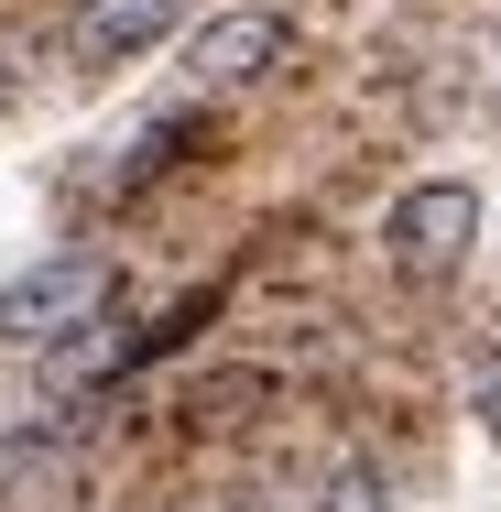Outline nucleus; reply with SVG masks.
<instances>
[{
    "instance_id": "nucleus-1",
    "label": "nucleus",
    "mask_w": 501,
    "mask_h": 512,
    "mask_svg": "<svg viewBox=\"0 0 501 512\" xmlns=\"http://www.w3.org/2000/svg\"><path fill=\"white\" fill-rule=\"evenodd\" d=\"M99 306H109V262L99 251H55V262H33V273L0 284V349H55Z\"/></svg>"
},
{
    "instance_id": "nucleus-2",
    "label": "nucleus",
    "mask_w": 501,
    "mask_h": 512,
    "mask_svg": "<svg viewBox=\"0 0 501 512\" xmlns=\"http://www.w3.org/2000/svg\"><path fill=\"white\" fill-rule=\"evenodd\" d=\"M469 240H480V186H458V175L403 186L393 218H382V251H393L403 284H447V273L469 262Z\"/></svg>"
},
{
    "instance_id": "nucleus-3",
    "label": "nucleus",
    "mask_w": 501,
    "mask_h": 512,
    "mask_svg": "<svg viewBox=\"0 0 501 512\" xmlns=\"http://www.w3.org/2000/svg\"><path fill=\"white\" fill-rule=\"evenodd\" d=\"M284 11H218V22H197L186 33V88L197 99H229V88H262L273 66H284Z\"/></svg>"
},
{
    "instance_id": "nucleus-4",
    "label": "nucleus",
    "mask_w": 501,
    "mask_h": 512,
    "mask_svg": "<svg viewBox=\"0 0 501 512\" xmlns=\"http://www.w3.org/2000/svg\"><path fill=\"white\" fill-rule=\"evenodd\" d=\"M175 22H186V0H88V11L66 22V55H77L88 77H109V66L153 55V44H164Z\"/></svg>"
},
{
    "instance_id": "nucleus-5",
    "label": "nucleus",
    "mask_w": 501,
    "mask_h": 512,
    "mask_svg": "<svg viewBox=\"0 0 501 512\" xmlns=\"http://www.w3.org/2000/svg\"><path fill=\"white\" fill-rule=\"evenodd\" d=\"M66 458H77V436H66V425H11V436H0V502L44 491Z\"/></svg>"
},
{
    "instance_id": "nucleus-6",
    "label": "nucleus",
    "mask_w": 501,
    "mask_h": 512,
    "mask_svg": "<svg viewBox=\"0 0 501 512\" xmlns=\"http://www.w3.org/2000/svg\"><path fill=\"white\" fill-rule=\"evenodd\" d=\"M316 512H393V480H382L371 458H349V469H327V491H316Z\"/></svg>"
},
{
    "instance_id": "nucleus-7",
    "label": "nucleus",
    "mask_w": 501,
    "mask_h": 512,
    "mask_svg": "<svg viewBox=\"0 0 501 512\" xmlns=\"http://www.w3.org/2000/svg\"><path fill=\"white\" fill-rule=\"evenodd\" d=\"M469 404H480V425L501 436V349H480V371H469Z\"/></svg>"
}]
</instances>
